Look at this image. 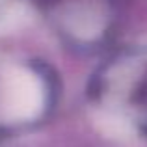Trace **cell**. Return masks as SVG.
<instances>
[{
  "mask_svg": "<svg viewBox=\"0 0 147 147\" xmlns=\"http://www.w3.org/2000/svg\"><path fill=\"white\" fill-rule=\"evenodd\" d=\"M43 108V86L28 71L13 73L6 86L4 114L11 121H28Z\"/></svg>",
  "mask_w": 147,
  "mask_h": 147,
  "instance_id": "cell-1",
  "label": "cell"
}]
</instances>
